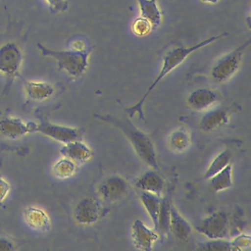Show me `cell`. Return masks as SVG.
I'll list each match as a JSON object with an SVG mask.
<instances>
[{"instance_id":"cell-27","label":"cell","mask_w":251,"mask_h":251,"mask_svg":"<svg viewBox=\"0 0 251 251\" xmlns=\"http://www.w3.org/2000/svg\"><path fill=\"white\" fill-rule=\"evenodd\" d=\"M151 29V24L142 17L136 19L132 25V30L137 36H145L150 32Z\"/></svg>"},{"instance_id":"cell-5","label":"cell","mask_w":251,"mask_h":251,"mask_svg":"<svg viewBox=\"0 0 251 251\" xmlns=\"http://www.w3.org/2000/svg\"><path fill=\"white\" fill-rule=\"evenodd\" d=\"M23 53L20 47L12 41L0 46V73L12 83L20 75Z\"/></svg>"},{"instance_id":"cell-30","label":"cell","mask_w":251,"mask_h":251,"mask_svg":"<svg viewBox=\"0 0 251 251\" xmlns=\"http://www.w3.org/2000/svg\"><path fill=\"white\" fill-rule=\"evenodd\" d=\"M10 190H11L10 183L5 178L0 176V206H2L4 200L7 198L8 194H9Z\"/></svg>"},{"instance_id":"cell-1","label":"cell","mask_w":251,"mask_h":251,"mask_svg":"<svg viewBox=\"0 0 251 251\" xmlns=\"http://www.w3.org/2000/svg\"><path fill=\"white\" fill-rule=\"evenodd\" d=\"M227 33L224 32L221 33L219 35H215V36H211L207 39H204L203 41L194 44L192 46H188V47H176L171 49L170 51H168L166 53V55L163 58L162 61V67L159 71V74L157 75V77L153 80V82L151 83V85L148 87L147 91L145 92V94L140 98V100L134 104L131 107H128L126 111L128 114L129 117H133V116H137L139 119L144 120L145 116H144V111H143V104L146 100V98L148 97V95L153 91V89L159 84V82L168 75L170 74L173 70H175L176 67H178L180 64H182L184 62V60L193 52L209 45L210 43L216 41L217 39H220L224 36H226Z\"/></svg>"},{"instance_id":"cell-6","label":"cell","mask_w":251,"mask_h":251,"mask_svg":"<svg viewBox=\"0 0 251 251\" xmlns=\"http://www.w3.org/2000/svg\"><path fill=\"white\" fill-rule=\"evenodd\" d=\"M196 230L209 239L226 238L229 233L228 216L224 211H217L203 219L197 226Z\"/></svg>"},{"instance_id":"cell-16","label":"cell","mask_w":251,"mask_h":251,"mask_svg":"<svg viewBox=\"0 0 251 251\" xmlns=\"http://www.w3.org/2000/svg\"><path fill=\"white\" fill-rule=\"evenodd\" d=\"M218 100V94L208 88H199L192 91L187 97L188 105L197 111L210 108Z\"/></svg>"},{"instance_id":"cell-3","label":"cell","mask_w":251,"mask_h":251,"mask_svg":"<svg viewBox=\"0 0 251 251\" xmlns=\"http://www.w3.org/2000/svg\"><path fill=\"white\" fill-rule=\"evenodd\" d=\"M37 48L45 57L54 59L58 68L73 77L80 76L88 67V59L91 49L85 50H53L41 43H37Z\"/></svg>"},{"instance_id":"cell-32","label":"cell","mask_w":251,"mask_h":251,"mask_svg":"<svg viewBox=\"0 0 251 251\" xmlns=\"http://www.w3.org/2000/svg\"><path fill=\"white\" fill-rule=\"evenodd\" d=\"M72 49H75V50H78V51H81V50H85L87 49L86 48V45L83 41L81 40H75L72 43Z\"/></svg>"},{"instance_id":"cell-23","label":"cell","mask_w":251,"mask_h":251,"mask_svg":"<svg viewBox=\"0 0 251 251\" xmlns=\"http://www.w3.org/2000/svg\"><path fill=\"white\" fill-rule=\"evenodd\" d=\"M231 153L229 150H224L221 153H219L214 160L210 163L208 166L205 174H204V178L209 179L211 176H213L215 174L223 170L226 165L230 163L231 160Z\"/></svg>"},{"instance_id":"cell-10","label":"cell","mask_w":251,"mask_h":251,"mask_svg":"<svg viewBox=\"0 0 251 251\" xmlns=\"http://www.w3.org/2000/svg\"><path fill=\"white\" fill-rule=\"evenodd\" d=\"M100 213L101 208L99 203L94 198L85 197L75 205L74 219L79 225L89 226L99 220Z\"/></svg>"},{"instance_id":"cell-20","label":"cell","mask_w":251,"mask_h":251,"mask_svg":"<svg viewBox=\"0 0 251 251\" xmlns=\"http://www.w3.org/2000/svg\"><path fill=\"white\" fill-rule=\"evenodd\" d=\"M210 183L214 191L219 192L229 188L232 185V166L230 163L223 170L215 174L210 178Z\"/></svg>"},{"instance_id":"cell-17","label":"cell","mask_w":251,"mask_h":251,"mask_svg":"<svg viewBox=\"0 0 251 251\" xmlns=\"http://www.w3.org/2000/svg\"><path fill=\"white\" fill-rule=\"evenodd\" d=\"M170 231L179 241L187 240L192 231L189 223L179 214L174 205H171Z\"/></svg>"},{"instance_id":"cell-18","label":"cell","mask_w":251,"mask_h":251,"mask_svg":"<svg viewBox=\"0 0 251 251\" xmlns=\"http://www.w3.org/2000/svg\"><path fill=\"white\" fill-rule=\"evenodd\" d=\"M25 90L27 97L33 101H44L54 93V87L51 84L41 81H26Z\"/></svg>"},{"instance_id":"cell-29","label":"cell","mask_w":251,"mask_h":251,"mask_svg":"<svg viewBox=\"0 0 251 251\" xmlns=\"http://www.w3.org/2000/svg\"><path fill=\"white\" fill-rule=\"evenodd\" d=\"M48 4L50 11L53 14L64 12L68 9V2L67 0H45Z\"/></svg>"},{"instance_id":"cell-31","label":"cell","mask_w":251,"mask_h":251,"mask_svg":"<svg viewBox=\"0 0 251 251\" xmlns=\"http://www.w3.org/2000/svg\"><path fill=\"white\" fill-rule=\"evenodd\" d=\"M15 248V243L11 239L5 236H0V251H10Z\"/></svg>"},{"instance_id":"cell-12","label":"cell","mask_w":251,"mask_h":251,"mask_svg":"<svg viewBox=\"0 0 251 251\" xmlns=\"http://www.w3.org/2000/svg\"><path fill=\"white\" fill-rule=\"evenodd\" d=\"M23 217L26 225L37 231L46 232L51 228V221L47 213L37 207H26L23 212Z\"/></svg>"},{"instance_id":"cell-15","label":"cell","mask_w":251,"mask_h":251,"mask_svg":"<svg viewBox=\"0 0 251 251\" xmlns=\"http://www.w3.org/2000/svg\"><path fill=\"white\" fill-rule=\"evenodd\" d=\"M60 152L64 157H67L75 163H84L93 155L92 150L84 142H82L81 139L65 143Z\"/></svg>"},{"instance_id":"cell-22","label":"cell","mask_w":251,"mask_h":251,"mask_svg":"<svg viewBox=\"0 0 251 251\" xmlns=\"http://www.w3.org/2000/svg\"><path fill=\"white\" fill-rule=\"evenodd\" d=\"M171 201L169 197H161L158 221H157V230L164 235L170 233V218H171Z\"/></svg>"},{"instance_id":"cell-19","label":"cell","mask_w":251,"mask_h":251,"mask_svg":"<svg viewBox=\"0 0 251 251\" xmlns=\"http://www.w3.org/2000/svg\"><path fill=\"white\" fill-rule=\"evenodd\" d=\"M140 9L142 18L146 19L152 26L156 29L162 22V13L157 5V0H136Z\"/></svg>"},{"instance_id":"cell-24","label":"cell","mask_w":251,"mask_h":251,"mask_svg":"<svg viewBox=\"0 0 251 251\" xmlns=\"http://www.w3.org/2000/svg\"><path fill=\"white\" fill-rule=\"evenodd\" d=\"M53 174L58 178H67L72 176L77 170L76 163L67 157L58 160L53 166Z\"/></svg>"},{"instance_id":"cell-4","label":"cell","mask_w":251,"mask_h":251,"mask_svg":"<svg viewBox=\"0 0 251 251\" xmlns=\"http://www.w3.org/2000/svg\"><path fill=\"white\" fill-rule=\"evenodd\" d=\"M250 43L251 39H248L232 51L217 60L211 68V77L217 82H225L231 78L238 71L242 56Z\"/></svg>"},{"instance_id":"cell-28","label":"cell","mask_w":251,"mask_h":251,"mask_svg":"<svg viewBox=\"0 0 251 251\" xmlns=\"http://www.w3.org/2000/svg\"><path fill=\"white\" fill-rule=\"evenodd\" d=\"M250 245V235L240 234L236 236L232 241H230L231 250H242Z\"/></svg>"},{"instance_id":"cell-2","label":"cell","mask_w":251,"mask_h":251,"mask_svg":"<svg viewBox=\"0 0 251 251\" xmlns=\"http://www.w3.org/2000/svg\"><path fill=\"white\" fill-rule=\"evenodd\" d=\"M96 118L106 122L119 128L127 138L137 156L154 170H159L157 156L154 145L150 138L140 129H138L129 119H121L111 115H94Z\"/></svg>"},{"instance_id":"cell-21","label":"cell","mask_w":251,"mask_h":251,"mask_svg":"<svg viewBox=\"0 0 251 251\" xmlns=\"http://www.w3.org/2000/svg\"><path fill=\"white\" fill-rule=\"evenodd\" d=\"M141 203L146 210L147 214L150 216L154 229L157 230V221H158V214H159V208H160V202H161V196H158L156 194H153L151 192L142 191L140 195Z\"/></svg>"},{"instance_id":"cell-9","label":"cell","mask_w":251,"mask_h":251,"mask_svg":"<svg viewBox=\"0 0 251 251\" xmlns=\"http://www.w3.org/2000/svg\"><path fill=\"white\" fill-rule=\"evenodd\" d=\"M36 125L34 122L25 123L20 118L4 117L0 120V133L9 139H17L26 133L35 132Z\"/></svg>"},{"instance_id":"cell-7","label":"cell","mask_w":251,"mask_h":251,"mask_svg":"<svg viewBox=\"0 0 251 251\" xmlns=\"http://www.w3.org/2000/svg\"><path fill=\"white\" fill-rule=\"evenodd\" d=\"M35 131L64 144L70 141L81 139L82 137V132L78 128L56 125L48 121H41L37 124Z\"/></svg>"},{"instance_id":"cell-33","label":"cell","mask_w":251,"mask_h":251,"mask_svg":"<svg viewBox=\"0 0 251 251\" xmlns=\"http://www.w3.org/2000/svg\"><path fill=\"white\" fill-rule=\"evenodd\" d=\"M204 3H209V4H216L219 0H201Z\"/></svg>"},{"instance_id":"cell-26","label":"cell","mask_w":251,"mask_h":251,"mask_svg":"<svg viewBox=\"0 0 251 251\" xmlns=\"http://www.w3.org/2000/svg\"><path fill=\"white\" fill-rule=\"evenodd\" d=\"M200 250H215V251H227L231 250L230 241L225 240V238L210 239L207 242L201 243L199 246Z\"/></svg>"},{"instance_id":"cell-8","label":"cell","mask_w":251,"mask_h":251,"mask_svg":"<svg viewBox=\"0 0 251 251\" xmlns=\"http://www.w3.org/2000/svg\"><path fill=\"white\" fill-rule=\"evenodd\" d=\"M128 190L129 184L127 180L118 175L109 176L98 186L99 195L103 200L110 203L117 202L125 197Z\"/></svg>"},{"instance_id":"cell-14","label":"cell","mask_w":251,"mask_h":251,"mask_svg":"<svg viewBox=\"0 0 251 251\" xmlns=\"http://www.w3.org/2000/svg\"><path fill=\"white\" fill-rule=\"evenodd\" d=\"M135 186L142 191L151 192L161 196L165 186V179L157 173V170H150L141 175L135 181Z\"/></svg>"},{"instance_id":"cell-11","label":"cell","mask_w":251,"mask_h":251,"mask_svg":"<svg viewBox=\"0 0 251 251\" xmlns=\"http://www.w3.org/2000/svg\"><path fill=\"white\" fill-rule=\"evenodd\" d=\"M131 235L134 246L144 251L151 250L159 237L156 229H151L140 220H136L133 223Z\"/></svg>"},{"instance_id":"cell-13","label":"cell","mask_w":251,"mask_h":251,"mask_svg":"<svg viewBox=\"0 0 251 251\" xmlns=\"http://www.w3.org/2000/svg\"><path fill=\"white\" fill-rule=\"evenodd\" d=\"M229 120L226 109L218 108L205 113L199 122V127L204 131H214L224 127Z\"/></svg>"},{"instance_id":"cell-25","label":"cell","mask_w":251,"mask_h":251,"mask_svg":"<svg viewBox=\"0 0 251 251\" xmlns=\"http://www.w3.org/2000/svg\"><path fill=\"white\" fill-rule=\"evenodd\" d=\"M169 143L172 148L176 151H184L189 147L190 138L189 134L182 128L175 130L169 138Z\"/></svg>"}]
</instances>
